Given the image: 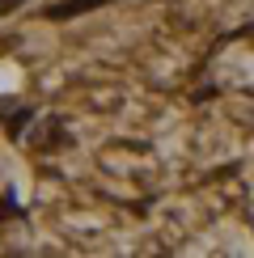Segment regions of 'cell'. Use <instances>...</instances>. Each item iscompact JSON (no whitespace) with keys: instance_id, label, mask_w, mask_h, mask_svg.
Instances as JSON below:
<instances>
[{"instance_id":"obj_1","label":"cell","mask_w":254,"mask_h":258,"mask_svg":"<svg viewBox=\"0 0 254 258\" xmlns=\"http://www.w3.org/2000/svg\"><path fill=\"white\" fill-rule=\"evenodd\" d=\"M106 0H64V5H51L47 17L51 21H68V17H81V13H93V9H102Z\"/></svg>"},{"instance_id":"obj_2","label":"cell","mask_w":254,"mask_h":258,"mask_svg":"<svg viewBox=\"0 0 254 258\" xmlns=\"http://www.w3.org/2000/svg\"><path fill=\"white\" fill-rule=\"evenodd\" d=\"M30 114H34V110H13V119H9V132H13V140H21V127L30 123Z\"/></svg>"},{"instance_id":"obj_3","label":"cell","mask_w":254,"mask_h":258,"mask_svg":"<svg viewBox=\"0 0 254 258\" xmlns=\"http://www.w3.org/2000/svg\"><path fill=\"white\" fill-rule=\"evenodd\" d=\"M9 216H21V208H17L9 195H0V220H9Z\"/></svg>"},{"instance_id":"obj_4","label":"cell","mask_w":254,"mask_h":258,"mask_svg":"<svg viewBox=\"0 0 254 258\" xmlns=\"http://www.w3.org/2000/svg\"><path fill=\"white\" fill-rule=\"evenodd\" d=\"M17 5H21V0H0V17H5V13H13Z\"/></svg>"}]
</instances>
